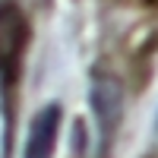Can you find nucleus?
<instances>
[{
    "label": "nucleus",
    "mask_w": 158,
    "mask_h": 158,
    "mask_svg": "<svg viewBox=\"0 0 158 158\" xmlns=\"http://www.w3.org/2000/svg\"><path fill=\"white\" fill-rule=\"evenodd\" d=\"M57 133H60V108L48 104L44 111L35 114L25 139V158H54L57 149Z\"/></svg>",
    "instance_id": "f03ea898"
},
{
    "label": "nucleus",
    "mask_w": 158,
    "mask_h": 158,
    "mask_svg": "<svg viewBox=\"0 0 158 158\" xmlns=\"http://www.w3.org/2000/svg\"><path fill=\"white\" fill-rule=\"evenodd\" d=\"M89 98H92V114H95L98 133H101L104 142H108V136L117 130V123H120V111H123V95H120L117 79H111V76H95V79H92Z\"/></svg>",
    "instance_id": "f257e3e1"
}]
</instances>
